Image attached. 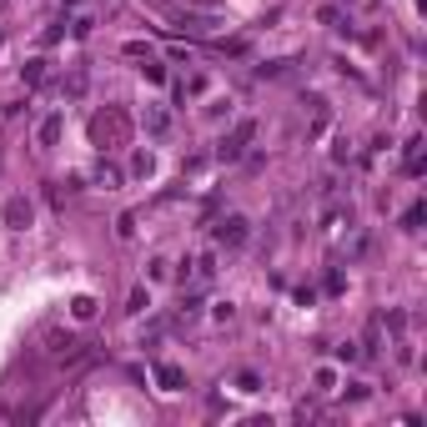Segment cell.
I'll return each mask as SVG.
<instances>
[{"instance_id": "1", "label": "cell", "mask_w": 427, "mask_h": 427, "mask_svg": "<svg viewBox=\"0 0 427 427\" xmlns=\"http://www.w3.org/2000/svg\"><path fill=\"white\" fill-rule=\"evenodd\" d=\"M251 136H256V126H251V121H241V126H237V131L217 146V161H237V156L246 151V141H251Z\"/></svg>"}, {"instance_id": "2", "label": "cell", "mask_w": 427, "mask_h": 427, "mask_svg": "<svg viewBox=\"0 0 427 427\" xmlns=\"http://www.w3.org/2000/svg\"><path fill=\"white\" fill-rule=\"evenodd\" d=\"M217 241L241 246V241H246V217H237V211H232V217H222V222H217Z\"/></svg>"}, {"instance_id": "3", "label": "cell", "mask_w": 427, "mask_h": 427, "mask_svg": "<svg viewBox=\"0 0 427 427\" xmlns=\"http://www.w3.org/2000/svg\"><path fill=\"white\" fill-rule=\"evenodd\" d=\"M156 382H161L166 392H181V387H186V372H181L176 362H161V367H156Z\"/></svg>"}, {"instance_id": "4", "label": "cell", "mask_w": 427, "mask_h": 427, "mask_svg": "<svg viewBox=\"0 0 427 427\" xmlns=\"http://www.w3.org/2000/svg\"><path fill=\"white\" fill-rule=\"evenodd\" d=\"M6 222H11L16 232L30 227V201H25V196H11V201H6Z\"/></svg>"}, {"instance_id": "5", "label": "cell", "mask_w": 427, "mask_h": 427, "mask_svg": "<svg viewBox=\"0 0 427 427\" xmlns=\"http://www.w3.org/2000/svg\"><path fill=\"white\" fill-rule=\"evenodd\" d=\"M61 126H66L61 116H45V121H40V146H56V141H61Z\"/></svg>"}, {"instance_id": "6", "label": "cell", "mask_w": 427, "mask_h": 427, "mask_svg": "<svg viewBox=\"0 0 427 427\" xmlns=\"http://www.w3.org/2000/svg\"><path fill=\"white\" fill-rule=\"evenodd\" d=\"M71 312H76V322H91V317H96V297H76Z\"/></svg>"}, {"instance_id": "7", "label": "cell", "mask_w": 427, "mask_h": 427, "mask_svg": "<svg viewBox=\"0 0 427 427\" xmlns=\"http://www.w3.org/2000/svg\"><path fill=\"white\" fill-rule=\"evenodd\" d=\"M146 307H151V292H146V287H136V292H131V302H126V312L136 317V312H146Z\"/></svg>"}, {"instance_id": "8", "label": "cell", "mask_w": 427, "mask_h": 427, "mask_svg": "<svg viewBox=\"0 0 427 427\" xmlns=\"http://www.w3.org/2000/svg\"><path fill=\"white\" fill-rule=\"evenodd\" d=\"M211 277H217V261H211V256H196V282H211Z\"/></svg>"}, {"instance_id": "9", "label": "cell", "mask_w": 427, "mask_h": 427, "mask_svg": "<svg viewBox=\"0 0 427 427\" xmlns=\"http://www.w3.org/2000/svg\"><path fill=\"white\" fill-rule=\"evenodd\" d=\"M146 126H151V136H166V126H171V121H166V111H151V116H146Z\"/></svg>"}, {"instance_id": "10", "label": "cell", "mask_w": 427, "mask_h": 427, "mask_svg": "<svg viewBox=\"0 0 427 427\" xmlns=\"http://www.w3.org/2000/svg\"><path fill=\"white\" fill-rule=\"evenodd\" d=\"M96 176H101V181H106V186H121V171H116V166H106V161H101V166H96Z\"/></svg>"}, {"instance_id": "11", "label": "cell", "mask_w": 427, "mask_h": 427, "mask_svg": "<svg viewBox=\"0 0 427 427\" xmlns=\"http://www.w3.org/2000/svg\"><path fill=\"white\" fill-rule=\"evenodd\" d=\"M237 387H241V392H261V377H256V372H241Z\"/></svg>"}, {"instance_id": "12", "label": "cell", "mask_w": 427, "mask_h": 427, "mask_svg": "<svg viewBox=\"0 0 427 427\" xmlns=\"http://www.w3.org/2000/svg\"><path fill=\"white\" fill-rule=\"evenodd\" d=\"M40 66H45V61H30V66H25V86H35V81H40V76H45V71H40Z\"/></svg>"}, {"instance_id": "13", "label": "cell", "mask_w": 427, "mask_h": 427, "mask_svg": "<svg viewBox=\"0 0 427 427\" xmlns=\"http://www.w3.org/2000/svg\"><path fill=\"white\" fill-rule=\"evenodd\" d=\"M337 357H342V362H357L362 352H357V342H342V347H337Z\"/></svg>"}]
</instances>
